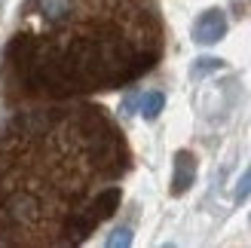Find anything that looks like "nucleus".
I'll return each instance as SVG.
<instances>
[{
	"instance_id": "nucleus-5",
	"label": "nucleus",
	"mask_w": 251,
	"mask_h": 248,
	"mask_svg": "<svg viewBox=\"0 0 251 248\" xmlns=\"http://www.w3.org/2000/svg\"><path fill=\"white\" fill-rule=\"evenodd\" d=\"M132 245V230L129 227H117L107 236V248H129Z\"/></svg>"
},
{
	"instance_id": "nucleus-6",
	"label": "nucleus",
	"mask_w": 251,
	"mask_h": 248,
	"mask_svg": "<svg viewBox=\"0 0 251 248\" xmlns=\"http://www.w3.org/2000/svg\"><path fill=\"white\" fill-rule=\"evenodd\" d=\"M248 193H251V169L245 172V178L239 181V187H236V199H239V202H242V199H245V196H248Z\"/></svg>"
},
{
	"instance_id": "nucleus-2",
	"label": "nucleus",
	"mask_w": 251,
	"mask_h": 248,
	"mask_svg": "<svg viewBox=\"0 0 251 248\" xmlns=\"http://www.w3.org/2000/svg\"><path fill=\"white\" fill-rule=\"evenodd\" d=\"M196 181V156L190 150L175 153V175H172V193L181 196L184 190H190Z\"/></svg>"
},
{
	"instance_id": "nucleus-4",
	"label": "nucleus",
	"mask_w": 251,
	"mask_h": 248,
	"mask_svg": "<svg viewBox=\"0 0 251 248\" xmlns=\"http://www.w3.org/2000/svg\"><path fill=\"white\" fill-rule=\"evenodd\" d=\"M221 68H224V61H221V58L202 55V58H196V61H193L190 77H193V80H202V77H208V74H215V71H221Z\"/></svg>"
},
{
	"instance_id": "nucleus-1",
	"label": "nucleus",
	"mask_w": 251,
	"mask_h": 248,
	"mask_svg": "<svg viewBox=\"0 0 251 248\" xmlns=\"http://www.w3.org/2000/svg\"><path fill=\"white\" fill-rule=\"evenodd\" d=\"M224 34H227V16H224L221 9L202 12V16L196 19V25H193V40H196L199 46L218 43V40H224Z\"/></svg>"
},
{
	"instance_id": "nucleus-3",
	"label": "nucleus",
	"mask_w": 251,
	"mask_h": 248,
	"mask_svg": "<svg viewBox=\"0 0 251 248\" xmlns=\"http://www.w3.org/2000/svg\"><path fill=\"white\" fill-rule=\"evenodd\" d=\"M162 107H166V95H162V92H144L141 104H138V110H141L144 120H156Z\"/></svg>"
}]
</instances>
